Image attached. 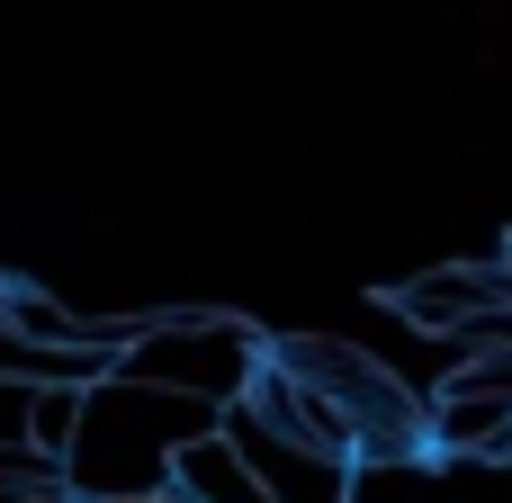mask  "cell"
Masks as SVG:
<instances>
[{
    "label": "cell",
    "instance_id": "cell-3",
    "mask_svg": "<svg viewBox=\"0 0 512 503\" xmlns=\"http://www.w3.org/2000/svg\"><path fill=\"white\" fill-rule=\"evenodd\" d=\"M270 342L243 324V315H144V333L126 342V378H153V387H189L207 405H243L252 378H261Z\"/></svg>",
    "mask_w": 512,
    "mask_h": 503
},
{
    "label": "cell",
    "instance_id": "cell-10",
    "mask_svg": "<svg viewBox=\"0 0 512 503\" xmlns=\"http://www.w3.org/2000/svg\"><path fill=\"white\" fill-rule=\"evenodd\" d=\"M495 468H512V432H504V459H495Z\"/></svg>",
    "mask_w": 512,
    "mask_h": 503
},
{
    "label": "cell",
    "instance_id": "cell-5",
    "mask_svg": "<svg viewBox=\"0 0 512 503\" xmlns=\"http://www.w3.org/2000/svg\"><path fill=\"white\" fill-rule=\"evenodd\" d=\"M387 306H396L405 324H423L432 342H450L459 324H477V315L504 306V252H495V261H423L414 279L387 288Z\"/></svg>",
    "mask_w": 512,
    "mask_h": 503
},
{
    "label": "cell",
    "instance_id": "cell-6",
    "mask_svg": "<svg viewBox=\"0 0 512 503\" xmlns=\"http://www.w3.org/2000/svg\"><path fill=\"white\" fill-rule=\"evenodd\" d=\"M36 396H45V369H0V468L9 477H63L45 450H36Z\"/></svg>",
    "mask_w": 512,
    "mask_h": 503
},
{
    "label": "cell",
    "instance_id": "cell-8",
    "mask_svg": "<svg viewBox=\"0 0 512 503\" xmlns=\"http://www.w3.org/2000/svg\"><path fill=\"white\" fill-rule=\"evenodd\" d=\"M126 503H207V495H189V486H153V495H126Z\"/></svg>",
    "mask_w": 512,
    "mask_h": 503
},
{
    "label": "cell",
    "instance_id": "cell-7",
    "mask_svg": "<svg viewBox=\"0 0 512 503\" xmlns=\"http://www.w3.org/2000/svg\"><path fill=\"white\" fill-rule=\"evenodd\" d=\"M72 432H81V387L72 378H45V396H36V450L63 468L72 459Z\"/></svg>",
    "mask_w": 512,
    "mask_h": 503
},
{
    "label": "cell",
    "instance_id": "cell-4",
    "mask_svg": "<svg viewBox=\"0 0 512 503\" xmlns=\"http://www.w3.org/2000/svg\"><path fill=\"white\" fill-rule=\"evenodd\" d=\"M225 432H234V450L252 459V477L270 486L279 503H360V459H333V450H306V441H288V432H270L252 405H225Z\"/></svg>",
    "mask_w": 512,
    "mask_h": 503
},
{
    "label": "cell",
    "instance_id": "cell-9",
    "mask_svg": "<svg viewBox=\"0 0 512 503\" xmlns=\"http://www.w3.org/2000/svg\"><path fill=\"white\" fill-rule=\"evenodd\" d=\"M504 297H512V243H504Z\"/></svg>",
    "mask_w": 512,
    "mask_h": 503
},
{
    "label": "cell",
    "instance_id": "cell-2",
    "mask_svg": "<svg viewBox=\"0 0 512 503\" xmlns=\"http://www.w3.org/2000/svg\"><path fill=\"white\" fill-rule=\"evenodd\" d=\"M279 351L342 396V414L360 423V468H414V459H432V387L396 378L378 351L333 342V333H279Z\"/></svg>",
    "mask_w": 512,
    "mask_h": 503
},
{
    "label": "cell",
    "instance_id": "cell-1",
    "mask_svg": "<svg viewBox=\"0 0 512 503\" xmlns=\"http://www.w3.org/2000/svg\"><path fill=\"white\" fill-rule=\"evenodd\" d=\"M216 423H225V405L108 369L81 387V432H72L63 486H72V503H126V495H153V486H180V450Z\"/></svg>",
    "mask_w": 512,
    "mask_h": 503
}]
</instances>
